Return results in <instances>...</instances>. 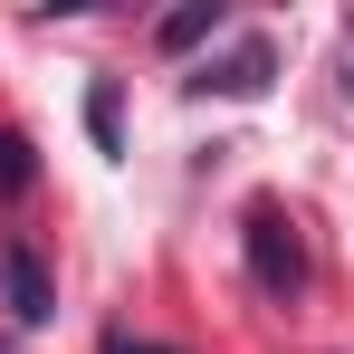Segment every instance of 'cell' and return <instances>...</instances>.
Wrapping results in <instances>:
<instances>
[{
	"mask_svg": "<svg viewBox=\"0 0 354 354\" xmlns=\"http://www.w3.org/2000/svg\"><path fill=\"white\" fill-rule=\"evenodd\" d=\"M345 96H354V67H345Z\"/></svg>",
	"mask_w": 354,
	"mask_h": 354,
	"instance_id": "cell-8",
	"label": "cell"
},
{
	"mask_svg": "<svg viewBox=\"0 0 354 354\" xmlns=\"http://www.w3.org/2000/svg\"><path fill=\"white\" fill-rule=\"evenodd\" d=\"M268 77H278V48L268 39H239L230 58H211L192 77V96H268Z\"/></svg>",
	"mask_w": 354,
	"mask_h": 354,
	"instance_id": "cell-2",
	"label": "cell"
},
{
	"mask_svg": "<svg viewBox=\"0 0 354 354\" xmlns=\"http://www.w3.org/2000/svg\"><path fill=\"white\" fill-rule=\"evenodd\" d=\"M153 39H163V48H201V39H221V0H192V10H173V19H163V29H153Z\"/></svg>",
	"mask_w": 354,
	"mask_h": 354,
	"instance_id": "cell-4",
	"label": "cell"
},
{
	"mask_svg": "<svg viewBox=\"0 0 354 354\" xmlns=\"http://www.w3.org/2000/svg\"><path fill=\"white\" fill-rule=\"evenodd\" d=\"M239 239H249V278H259V297H278V306H288V297L306 288V239H297V221L278 211V201H249Z\"/></svg>",
	"mask_w": 354,
	"mask_h": 354,
	"instance_id": "cell-1",
	"label": "cell"
},
{
	"mask_svg": "<svg viewBox=\"0 0 354 354\" xmlns=\"http://www.w3.org/2000/svg\"><path fill=\"white\" fill-rule=\"evenodd\" d=\"M0 297H10L19 326H48V306H58V297H48V268H39L29 249H0Z\"/></svg>",
	"mask_w": 354,
	"mask_h": 354,
	"instance_id": "cell-3",
	"label": "cell"
},
{
	"mask_svg": "<svg viewBox=\"0 0 354 354\" xmlns=\"http://www.w3.org/2000/svg\"><path fill=\"white\" fill-rule=\"evenodd\" d=\"M86 134L115 153V86H96V96H86Z\"/></svg>",
	"mask_w": 354,
	"mask_h": 354,
	"instance_id": "cell-6",
	"label": "cell"
},
{
	"mask_svg": "<svg viewBox=\"0 0 354 354\" xmlns=\"http://www.w3.org/2000/svg\"><path fill=\"white\" fill-rule=\"evenodd\" d=\"M39 182V153H29V134H0V201H19Z\"/></svg>",
	"mask_w": 354,
	"mask_h": 354,
	"instance_id": "cell-5",
	"label": "cell"
},
{
	"mask_svg": "<svg viewBox=\"0 0 354 354\" xmlns=\"http://www.w3.org/2000/svg\"><path fill=\"white\" fill-rule=\"evenodd\" d=\"M0 354H10V345H0Z\"/></svg>",
	"mask_w": 354,
	"mask_h": 354,
	"instance_id": "cell-9",
	"label": "cell"
},
{
	"mask_svg": "<svg viewBox=\"0 0 354 354\" xmlns=\"http://www.w3.org/2000/svg\"><path fill=\"white\" fill-rule=\"evenodd\" d=\"M106 354H163V345H134V335H115V345H106Z\"/></svg>",
	"mask_w": 354,
	"mask_h": 354,
	"instance_id": "cell-7",
	"label": "cell"
}]
</instances>
